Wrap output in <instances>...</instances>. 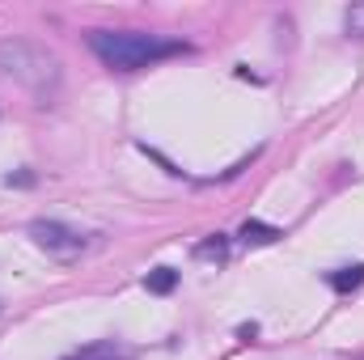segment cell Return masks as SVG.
<instances>
[{
  "mask_svg": "<svg viewBox=\"0 0 364 360\" xmlns=\"http://www.w3.org/2000/svg\"><path fill=\"white\" fill-rule=\"evenodd\" d=\"M90 51L114 73H136V68H149L157 60L182 55L186 43L161 38V34H144V30H93Z\"/></svg>",
  "mask_w": 364,
  "mask_h": 360,
  "instance_id": "1",
  "label": "cell"
},
{
  "mask_svg": "<svg viewBox=\"0 0 364 360\" xmlns=\"http://www.w3.org/2000/svg\"><path fill=\"white\" fill-rule=\"evenodd\" d=\"M0 73L9 81H17L21 90H30L38 102H51L64 81L55 51H47L30 38H0Z\"/></svg>",
  "mask_w": 364,
  "mask_h": 360,
  "instance_id": "2",
  "label": "cell"
},
{
  "mask_svg": "<svg viewBox=\"0 0 364 360\" xmlns=\"http://www.w3.org/2000/svg\"><path fill=\"white\" fill-rule=\"evenodd\" d=\"M30 238H34V246L47 250L51 259H77V255L90 246V238H85L81 229L64 225V221H34V225H30Z\"/></svg>",
  "mask_w": 364,
  "mask_h": 360,
  "instance_id": "3",
  "label": "cell"
},
{
  "mask_svg": "<svg viewBox=\"0 0 364 360\" xmlns=\"http://www.w3.org/2000/svg\"><path fill=\"white\" fill-rule=\"evenodd\" d=\"M64 360H132V356H127L123 344H114V339H97V344H85V348H77L73 356H64Z\"/></svg>",
  "mask_w": 364,
  "mask_h": 360,
  "instance_id": "4",
  "label": "cell"
},
{
  "mask_svg": "<svg viewBox=\"0 0 364 360\" xmlns=\"http://www.w3.org/2000/svg\"><path fill=\"white\" fill-rule=\"evenodd\" d=\"M326 284L335 288V292H356L364 284V263H352V268H339L326 275Z\"/></svg>",
  "mask_w": 364,
  "mask_h": 360,
  "instance_id": "5",
  "label": "cell"
},
{
  "mask_svg": "<svg viewBox=\"0 0 364 360\" xmlns=\"http://www.w3.org/2000/svg\"><path fill=\"white\" fill-rule=\"evenodd\" d=\"M144 288L149 292H157V297H166V292H174L178 288V271L174 268H153L144 275Z\"/></svg>",
  "mask_w": 364,
  "mask_h": 360,
  "instance_id": "6",
  "label": "cell"
},
{
  "mask_svg": "<svg viewBox=\"0 0 364 360\" xmlns=\"http://www.w3.org/2000/svg\"><path fill=\"white\" fill-rule=\"evenodd\" d=\"M225 255H229V242H225L220 233H212L208 242L195 246V259H203V263H225Z\"/></svg>",
  "mask_w": 364,
  "mask_h": 360,
  "instance_id": "7",
  "label": "cell"
},
{
  "mask_svg": "<svg viewBox=\"0 0 364 360\" xmlns=\"http://www.w3.org/2000/svg\"><path fill=\"white\" fill-rule=\"evenodd\" d=\"M242 238L246 242H255V246H267V242H275V238H284L275 225H263V221H246L242 225Z\"/></svg>",
  "mask_w": 364,
  "mask_h": 360,
  "instance_id": "8",
  "label": "cell"
},
{
  "mask_svg": "<svg viewBox=\"0 0 364 360\" xmlns=\"http://www.w3.org/2000/svg\"><path fill=\"white\" fill-rule=\"evenodd\" d=\"M343 26H348V34L364 38V4H352V9L343 13Z\"/></svg>",
  "mask_w": 364,
  "mask_h": 360,
  "instance_id": "9",
  "label": "cell"
}]
</instances>
